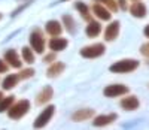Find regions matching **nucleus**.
Wrapping results in <instances>:
<instances>
[{
    "instance_id": "1",
    "label": "nucleus",
    "mask_w": 149,
    "mask_h": 130,
    "mask_svg": "<svg viewBox=\"0 0 149 130\" xmlns=\"http://www.w3.org/2000/svg\"><path fill=\"white\" fill-rule=\"evenodd\" d=\"M139 64L140 63L137 60H133V58L119 60V61L112 64V66L109 67V70L112 73H130V72H134L136 69H137Z\"/></svg>"
},
{
    "instance_id": "2",
    "label": "nucleus",
    "mask_w": 149,
    "mask_h": 130,
    "mask_svg": "<svg viewBox=\"0 0 149 130\" xmlns=\"http://www.w3.org/2000/svg\"><path fill=\"white\" fill-rule=\"evenodd\" d=\"M29 111H30V102L22 99V100L14 102V105H12L8 111V117L10 120H21Z\"/></svg>"
},
{
    "instance_id": "3",
    "label": "nucleus",
    "mask_w": 149,
    "mask_h": 130,
    "mask_svg": "<svg viewBox=\"0 0 149 130\" xmlns=\"http://www.w3.org/2000/svg\"><path fill=\"white\" fill-rule=\"evenodd\" d=\"M106 51V46L103 44H91V45H86L84 46L79 54L84 58H97V57H102Z\"/></svg>"
},
{
    "instance_id": "4",
    "label": "nucleus",
    "mask_w": 149,
    "mask_h": 130,
    "mask_svg": "<svg viewBox=\"0 0 149 130\" xmlns=\"http://www.w3.org/2000/svg\"><path fill=\"white\" fill-rule=\"evenodd\" d=\"M45 37H43V33L39 30V29H36L30 33V46L34 49V53L37 54H43V51H45Z\"/></svg>"
},
{
    "instance_id": "5",
    "label": "nucleus",
    "mask_w": 149,
    "mask_h": 130,
    "mask_svg": "<svg viewBox=\"0 0 149 130\" xmlns=\"http://www.w3.org/2000/svg\"><path fill=\"white\" fill-rule=\"evenodd\" d=\"M54 114H55V106L54 105H51V106H46L39 115H37V118L34 120V127L36 129H42V127H45L49 121H51V118L54 117Z\"/></svg>"
},
{
    "instance_id": "6",
    "label": "nucleus",
    "mask_w": 149,
    "mask_h": 130,
    "mask_svg": "<svg viewBox=\"0 0 149 130\" xmlns=\"http://www.w3.org/2000/svg\"><path fill=\"white\" fill-rule=\"evenodd\" d=\"M130 91V88L124 84H112V85H107L104 87L103 90V94L106 97H119V96H124Z\"/></svg>"
},
{
    "instance_id": "7",
    "label": "nucleus",
    "mask_w": 149,
    "mask_h": 130,
    "mask_svg": "<svg viewBox=\"0 0 149 130\" xmlns=\"http://www.w3.org/2000/svg\"><path fill=\"white\" fill-rule=\"evenodd\" d=\"M52 96H54V88H52L51 85L43 87V88L40 90V93L36 96V105H39V106L46 105V103L51 102Z\"/></svg>"
},
{
    "instance_id": "8",
    "label": "nucleus",
    "mask_w": 149,
    "mask_h": 130,
    "mask_svg": "<svg viewBox=\"0 0 149 130\" xmlns=\"http://www.w3.org/2000/svg\"><path fill=\"white\" fill-rule=\"evenodd\" d=\"M69 45V41L64 37H58V36H52L51 39H49V49L51 51H55V53H60V51H64Z\"/></svg>"
},
{
    "instance_id": "9",
    "label": "nucleus",
    "mask_w": 149,
    "mask_h": 130,
    "mask_svg": "<svg viewBox=\"0 0 149 130\" xmlns=\"http://www.w3.org/2000/svg\"><path fill=\"white\" fill-rule=\"evenodd\" d=\"M5 61L9 64V66L15 67V69H21L22 66V60L19 58V56L17 54L15 49H8L5 53Z\"/></svg>"
},
{
    "instance_id": "10",
    "label": "nucleus",
    "mask_w": 149,
    "mask_h": 130,
    "mask_svg": "<svg viewBox=\"0 0 149 130\" xmlns=\"http://www.w3.org/2000/svg\"><path fill=\"white\" fill-rule=\"evenodd\" d=\"M93 14H94L98 20H102V21H109L110 17H112L110 11H109L106 6H103L102 3H98V2H95V3L93 5Z\"/></svg>"
},
{
    "instance_id": "11",
    "label": "nucleus",
    "mask_w": 149,
    "mask_h": 130,
    "mask_svg": "<svg viewBox=\"0 0 149 130\" xmlns=\"http://www.w3.org/2000/svg\"><path fill=\"white\" fill-rule=\"evenodd\" d=\"M119 27H121L119 21H112L107 27H106V30H104V39H106L107 42H112V41H115V39L118 37V34H119Z\"/></svg>"
},
{
    "instance_id": "12",
    "label": "nucleus",
    "mask_w": 149,
    "mask_h": 130,
    "mask_svg": "<svg viewBox=\"0 0 149 130\" xmlns=\"http://www.w3.org/2000/svg\"><path fill=\"white\" fill-rule=\"evenodd\" d=\"M63 22H60V21H57V20H51V21H48L46 24H45V30H46V33L49 34V36H60L61 34V32H63Z\"/></svg>"
},
{
    "instance_id": "13",
    "label": "nucleus",
    "mask_w": 149,
    "mask_h": 130,
    "mask_svg": "<svg viewBox=\"0 0 149 130\" xmlns=\"http://www.w3.org/2000/svg\"><path fill=\"white\" fill-rule=\"evenodd\" d=\"M118 115L113 112V114H106V115H98L94 118L93 121V126L95 127H103V126H107V124H112L113 121H116Z\"/></svg>"
},
{
    "instance_id": "14",
    "label": "nucleus",
    "mask_w": 149,
    "mask_h": 130,
    "mask_svg": "<svg viewBox=\"0 0 149 130\" xmlns=\"http://www.w3.org/2000/svg\"><path fill=\"white\" fill-rule=\"evenodd\" d=\"M146 6L145 3H142L140 0H137V2H133V5L130 6V14L134 17V18H145L146 17Z\"/></svg>"
},
{
    "instance_id": "15",
    "label": "nucleus",
    "mask_w": 149,
    "mask_h": 130,
    "mask_svg": "<svg viewBox=\"0 0 149 130\" xmlns=\"http://www.w3.org/2000/svg\"><path fill=\"white\" fill-rule=\"evenodd\" d=\"M94 109H78L72 114V120L76 121V123H81V121H86L94 117Z\"/></svg>"
},
{
    "instance_id": "16",
    "label": "nucleus",
    "mask_w": 149,
    "mask_h": 130,
    "mask_svg": "<svg viewBox=\"0 0 149 130\" xmlns=\"http://www.w3.org/2000/svg\"><path fill=\"white\" fill-rule=\"evenodd\" d=\"M119 105H121L122 109H125V111H134V109H137L140 106V102H139V99L136 96H127V97H124L121 100Z\"/></svg>"
},
{
    "instance_id": "17",
    "label": "nucleus",
    "mask_w": 149,
    "mask_h": 130,
    "mask_svg": "<svg viewBox=\"0 0 149 130\" xmlns=\"http://www.w3.org/2000/svg\"><path fill=\"white\" fill-rule=\"evenodd\" d=\"M64 69H66V64H64V63L54 61V63H51V66L48 67L46 76H48V78H57V76H60L61 73L64 72Z\"/></svg>"
},
{
    "instance_id": "18",
    "label": "nucleus",
    "mask_w": 149,
    "mask_h": 130,
    "mask_svg": "<svg viewBox=\"0 0 149 130\" xmlns=\"http://www.w3.org/2000/svg\"><path fill=\"white\" fill-rule=\"evenodd\" d=\"M85 33L88 37H97L98 34L102 33V25L100 22H97V21H90L88 25H86V29H85Z\"/></svg>"
},
{
    "instance_id": "19",
    "label": "nucleus",
    "mask_w": 149,
    "mask_h": 130,
    "mask_svg": "<svg viewBox=\"0 0 149 130\" xmlns=\"http://www.w3.org/2000/svg\"><path fill=\"white\" fill-rule=\"evenodd\" d=\"M21 79L19 78V75H14V73H9L5 79H3V84H2V87H3V90H12L17 84H18V81Z\"/></svg>"
},
{
    "instance_id": "20",
    "label": "nucleus",
    "mask_w": 149,
    "mask_h": 130,
    "mask_svg": "<svg viewBox=\"0 0 149 130\" xmlns=\"http://www.w3.org/2000/svg\"><path fill=\"white\" fill-rule=\"evenodd\" d=\"M63 25H64V29L70 33V34H73V33H76V22H74V18L72 17V15H69V14H66V15H63Z\"/></svg>"
},
{
    "instance_id": "21",
    "label": "nucleus",
    "mask_w": 149,
    "mask_h": 130,
    "mask_svg": "<svg viewBox=\"0 0 149 130\" xmlns=\"http://www.w3.org/2000/svg\"><path fill=\"white\" fill-rule=\"evenodd\" d=\"M74 6H76L78 12L81 14V17H82L84 20H86V21H91V14H90V8L86 6V3H84V2H76V3H74Z\"/></svg>"
},
{
    "instance_id": "22",
    "label": "nucleus",
    "mask_w": 149,
    "mask_h": 130,
    "mask_svg": "<svg viewBox=\"0 0 149 130\" xmlns=\"http://www.w3.org/2000/svg\"><path fill=\"white\" fill-rule=\"evenodd\" d=\"M21 56H22V60L26 61L27 64H33L34 63V49L30 46H24L22 51H21Z\"/></svg>"
},
{
    "instance_id": "23",
    "label": "nucleus",
    "mask_w": 149,
    "mask_h": 130,
    "mask_svg": "<svg viewBox=\"0 0 149 130\" xmlns=\"http://www.w3.org/2000/svg\"><path fill=\"white\" fill-rule=\"evenodd\" d=\"M14 102H15V97H14V96H6V97H3L2 100H0V114H2V112H8L9 108L14 105Z\"/></svg>"
},
{
    "instance_id": "24",
    "label": "nucleus",
    "mask_w": 149,
    "mask_h": 130,
    "mask_svg": "<svg viewBox=\"0 0 149 130\" xmlns=\"http://www.w3.org/2000/svg\"><path fill=\"white\" fill-rule=\"evenodd\" d=\"M95 2L102 3L103 6H106L110 12H116V11H118V8H119L118 2H115V0H95Z\"/></svg>"
},
{
    "instance_id": "25",
    "label": "nucleus",
    "mask_w": 149,
    "mask_h": 130,
    "mask_svg": "<svg viewBox=\"0 0 149 130\" xmlns=\"http://www.w3.org/2000/svg\"><path fill=\"white\" fill-rule=\"evenodd\" d=\"M18 75H19L21 79H27V78H31V76L34 75V69H31V67H29V69H22Z\"/></svg>"
},
{
    "instance_id": "26",
    "label": "nucleus",
    "mask_w": 149,
    "mask_h": 130,
    "mask_svg": "<svg viewBox=\"0 0 149 130\" xmlns=\"http://www.w3.org/2000/svg\"><path fill=\"white\" fill-rule=\"evenodd\" d=\"M33 2H34V0H26V3H22L21 6H18V8H17V9H15L14 12H12L10 15H12V17H17V15L19 14V12H21V11H24V9H26L27 6H30V5H31Z\"/></svg>"
},
{
    "instance_id": "27",
    "label": "nucleus",
    "mask_w": 149,
    "mask_h": 130,
    "mask_svg": "<svg viewBox=\"0 0 149 130\" xmlns=\"http://www.w3.org/2000/svg\"><path fill=\"white\" fill-rule=\"evenodd\" d=\"M55 51H52V53H49V54H46L45 57H43V61L45 63H54L55 61Z\"/></svg>"
},
{
    "instance_id": "28",
    "label": "nucleus",
    "mask_w": 149,
    "mask_h": 130,
    "mask_svg": "<svg viewBox=\"0 0 149 130\" xmlns=\"http://www.w3.org/2000/svg\"><path fill=\"white\" fill-rule=\"evenodd\" d=\"M140 54L149 58V42H148V44H143V45L140 46Z\"/></svg>"
},
{
    "instance_id": "29",
    "label": "nucleus",
    "mask_w": 149,
    "mask_h": 130,
    "mask_svg": "<svg viewBox=\"0 0 149 130\" xmlns=\"http://www.w3.org/2000/svg\"><path fill=\"white\" fill-rule=\"evenodd\" d=\"M9 70V64L3 60H0V73H6Z\"/></svg>"
},
{
    "instance_id": "30",
    "label": "nucleus",
    "mask_w": 149,
    "mask_h": 130,
    "mask_svg": "<svg viewBox=\"0 0 149 130\" xmlns=\"http://www.w3.org/2000/svg\"><path fill=\"white\" fill-rule=\"evenodd\" d=\"M118 5H119V8H121L122 11H125V9L128 8V5H127V0H118Z\"/></svg>"
},
{
    "instance_id": "31",
    "label": "nucleus",
    "mask_w": 149,
    "mask_h": 130,
    "mask_svg": "<svg viewBox=\"0 0 149 130\" xmlns=\"http://www.w3.org/2000/svg\"><path fill=\"white\" fill-rule=\"evenodd\" d=\"M143 33H145V36H146V37H149V24H148L146 27L143 29Z\"/></svg>"
},
{
    "instance_id": "32",
    "label": "nucleus",
    "mask_w": 149,
    "mask_h": 130,
    "mask_svg": "<svg viewBox=\"0 0 149 130\" xmlns=\"http://www.w3.org/2000/svg\"><path fill=\"white\" fill-rule=\"evenodd\" d=\"M3 97H5V96H3V91H0V100H2Z\"/></svg>"
},
{
    "instance_id": "33",
    "label": "nucleus",
    "mask_w": 149,
    "mask_h": 130,
    "mask_svg": "<svg viewBox=\"0 0 149 130\" xmlns=\"http://www.w3.org/2000/svg\"><path fill=\"white\" fill-rule=\"evenodd\" d=\"M2 18H3V15H2V14H0V20H2Z\"/></svg>"
},
{
    "instance_id": "34",
    "label": "nucleus",
    "mask_w": 149,
    "mask_h": 130,
    "mask_svg": "<svg viewBox=\"0 0 149 130\" xmlns=\"http://www.w3.org/2000/svg\"><path fill=\"white\" fill-rule=\"evenodd\" d=\"M60 2H67V0H60Z\"/></svg>"
},
{
    "instance_id": "35",
    "label": "nucleus",
    "mask_w": 149,
    "mask_h": 130,
    "mask_svg": "<svg viewBox=\"0 0 149 130\" xmlns=\"http://www.w3.org/2000/svg\"><path fill=\"white\" fill-rule=\"evenodd\" d=\"M133 2H137V0H133Z\"/></svg>"
}]
</instances>
